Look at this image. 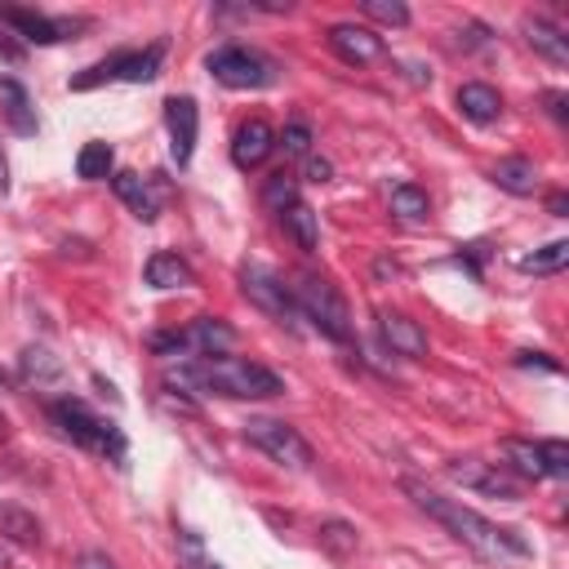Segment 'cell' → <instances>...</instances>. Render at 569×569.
Wrapping results in <instances>:
<instances>
[{"mask_svg": "<svg viewBox=\"0 0 569 569\" xmlns=\"http://www.w3.org/2000/svg\"><path fill=\"white\" fill-rule=\"evenodd\" d=\"M405 494H410L436 525H445L463 547H472L480 560L507 565V560H525V556H529V542H525L516 529L485 520L480 511L463 507L458 498H445V494H436V489H427V485H418V480H405Z\"/></svg>", "mask_w": 569, "mask_h": 569, "instance_id": "obj_1", "label": "cell"}, {"mask_svg": "<svg viewBox=\"0 0 569 569\" xmlns=\"http://www.w3.org/2000/svg\"><path fill=\"white\" fill-rule=\"evenodd\" d=\"M169 387H192V392H205V396H231V401H267V396H280L284 383L280 374H271L267 365L258 361H236V356H205V361H187L178 370L165 374Z\"/></svg>", "mask_w": 569, "mask_h": 569, "instance_id": "obj_2", "label": "cell"}, {"mask_svg": "<svg viewBox=\"0 0 569 569\" xmlns=\"http://www.w3.org/2000/svg\"><path fill=\"white\" fill-rule=\"evenodd\" d=\"M294 303H299V317H308L325 339H334V343H352V339H356L352 312H348L343 294L334 290L330 280H321V276H299Z\"/></svg>", "mask_w": 569, "mask_h": 569, "instance_id": "obj_3", "label": "cell"}, {"mask_svg": "<svg viewBox=\"0 0 569 569\" xmlns=\"http://www.w3.org/2000/svg\"><path fill=\"white\" fill-rule=\"evenodd\" d=\"M50 414H54V423L63 427V436L68 441H76L81 449H94V454H107V458H125V436H121V427H112L107 418H99L85 401H54L50 405Z\"/></svg>", "mask_w": 569, "mask_h": 569, "instance_id": "obj_4", "label": "cell"}, {"mask_svg": "<svg viewBox=\"0 0 569 569\" xmlns=\"http://www.w3.org/2000/svg\"><path fill=\"white\" fill-rule=\"evenodd\" d=\"M245 441L254 449H262L271 463H280V467H294V472L312 467V445L299 436V427L280 423V418H249L245 423Z\"/></svg>", "mask_w": 569, "mask_h": 569, "instance_id": "obj_5", "label": "cell"}, {"mask_svg": "<svg viewBox=\"0 0 569 569\" xmlns=\"http://www.w3.org/2000/svg\"><path fill=\"white\" fill-rule=\"evenodd\" d=\"M205 68H209V76H214L218 85H231V90H262V85L276 81L271 59H262V54L249 50V45H223V50H214V54L205 59Z\"/></svg>", "mask_w": 569, "mask_h": 569, "instance_id": "obj_6", "label": "cell"}, {"mask_svg": "<svg viewBox=\"0 0 569 569\" xmlns=\"http://www.w3.org/2000/svg\"><path fill=\"white\" fill-rule=\"evenodd\" d=\"M240 290H245V299H249L258 312H267L271 321H280V325H294V321H299L294 290H290V284H284L276 271H267V267H258V262L240 267Z\"/></svg>", "mask_w": 569, "mask_h": 569, "instance_id": "obj_7", "label": "cell"}, {"mask_svg": "<svg viewBox=\"0 0 569 569\" xmlns=\"http://www.w3.org/2000/svg\"><path fill=\"white\" fill-rule=\"evenodd\" d=\"M161 59H165V41L147 45V50H130V54H112L103 63H94L85 76L72 81V90H94L103 81H130V85H143L161 72Z\"/></svg>", "mask_w": 569, "mask_h": 569, "instance_id": "obj_8", "label": "cell"}, {"mask_svg": "<svg viewBox=\"0 0 569 569\" xmlns=\"http://www.w3.org/2000/svg\"><path fill=\"white\" fill-rule=\"evenodd\" d=\"M449 476H454L463 489H476V494H489V498H507V503L520 498V480H516L507 467H498V463L458 458V463H449Z\"/></svg>", "mask_w": 569, "mask_h": 569, "instance_id": "obj_9", "label": "cell"}, {"mask_svg": "<svg viewBox=\"0 0 569 569\" xmlns=\"http://www.w3.org/2000/svg\"><path fill=\"white\" fill-rule=\"evenodd\" d=\"M165 130H169V156L178 165H192L196 138H200V107H196V99H169L165 103Z\"/></svg>", "mask_w": 569, "mask_h": 569, "instance_id": "obj_10", "label": "cell"}, {"mask_svg": "<svg viewBox=\"0 0 569 569\" xmlns=\"http://www.w3.org/2000/svg\"><path fill=\"white\" fill-rule=\"evenodd\" d=\"M330 50H334L343 63L365 68V63L383 59V37L370 32V28H361V23H334V28H330Z\"/></svg>", "mask_w": 569, "mask_h": 569, "instance_id": "obj_11", "label": "cell"}, {"mask_svg": "<svg viewBox=\"0 0 569 569\" xmlns=\"http://www.w3.org/2000/svg\"><path fill=\"white\" fill-rule=\"evenodd\" d=\"M271 147H276L271 125L267 121H245L231 138V161H236V169H258L271 156Z\"/></svg>", "mask_w": 569, "mask_h": 569, "instance_id": "obj_12", "label": "cell"}, {"mask_svg": "<svg viewBox=\"0 0 569 569\" xmlns=\"http://www.w3.org/2000/svg\"><path fill=\"white\" fill-rule=\"evenodd\" d=\"M379 330H383V343L396 352V356H427V334L418 330V321L401 317V312H379Z\"/></svg>", "mask_w": 569, "mask_h": 569, "instance_id": "obj_13", "label": "cell"}, {"mask_svg": "<svg viewBox=\"0 0 569 569\" xmlns=\"http://www.w3.org/2000/svg\"><path fill=\"white\" fill-rule=\"evenodd\" d=\"M0 23H10L19 37H28L37 45L68 41V32H72V23H59V19H45V14H32V10H0Z\"/></svg>", "mask_w": 569, "mask_h": 569, "instance_id": "obj_14", "label": "cell"}, {"mask_svg": "<svg viewBox=\"0 0 569 569\" xmlns=\"http://www.w3.org/2000/svg\"><path fill=\"white\" fill-rule=\"evenodd\" d=\"M112 187H116V196L134 209V218H138V223H156V218H161V200H156V192H152V183H147L143 174L121 169V174L112 178Z\"/></svg>", "mask_w": 569, "mask_h": 569, "instance_id": "obj_15", "label": "cell"}, {"mask_svg": "<svg viewBox=\"0 0 569 569\" xmlns=\"http://www.w3.org/2000/svg\"><path fill=\"white\" fill-rule=\"evenodd\" d=\"M0 107H6V121H10V130L14 134H23V138H32L41 125H37V107H32V99H28V90L19 85V81H0Z\"/></svg>", "mask_w": 569, "mask_h": 569, "instance_id": "obj_16", "label": "cell"}, {"mask_svg": "<svg viewBox=\"0 0 569 569\" xmlns=\"http://www.w3.org/2000/svg\"><path fill=\"white\" fill-rule=\"evenodd\" d=\"M147 284H152V290H192V284H196V271L178 258V254H152L147 258Z\"/></svg>", "mask_w": 569, "mask_h": 569, "instance_id": "obj_17", "label": "cell"}, {"mask_svg": "<svg viewBox=\"0 0 569 569\" xmlns=\"http://www.w3.org/2000/svg\"><path fill=\"white\" fill-rule=\"evenodd\" d=\"M458 112H463L472 125H494V121L503 116V99H498V90H494V85L472 81V85H463V90H458Z\"/></svg>", "mask_w": 569, "mask_h": 569, "instance_id": "obj_18", "label": "cell"}, {"mask_svg": "<svg viewBox=\"0 0 569 569\" xmlns=\"http://www.w3.org/2000/svg\"><path fill=\"white\" fill-rule=\"evenodd\" d=\"M231 343H236V330H231L227 321H218V317H200V321L187 330V348L200 352V356H227Z\"/></svg>", "mask_w": 569, "mask_h": 569, "instance_id": "obj_19", "label": "cell"}, {"mask_svg": "<svg viewBox=\"0 0 569 569\" xmlns=\"http://www.w3.org/2000/svg\"><path fill=\"white\" fill-rule=\"evenodd\" d=\"M280 223H284V231H290L294 240H299V249L303 254H317L321 249V218H317V209L312 205H290V209H284L280 214Z\"/></svg>", "mask_w": 569, "mask_h": 569, "instance_id": "obj_20", "label": "cell"}, {"mask_svg": "<svg viewBox=\"0 0 569 569\" xmlns=\"http://www.w3.org/2000/svg\"><path fill=\"white\" fill-rule=\"evenodd\" d=\"M525 41H529L547 63H556V68L569 63V41H565L560 28H551V23H542V19H529V23H525Z\"/></svg>", "mask_w": 569, "mask_h": 569, "instance_id": "obj_21", "label": "cell"}, {"mask_svg": "<svg viewBox=\"0 0 569 569\" xmlns=\"http://www.w3.org/2000/svg\"><path fill=\"white\" fill-rule=\"evenodd\" d=\"M494 183H498L503 192H511V196H534L538 169H534V161H525V156H507V161L494 165Z\"/></svg>", "mask_w": 569, "mask_h": 569, "instance_id": "obj_22", "label": "cell"}, {"mask_svg": "<svg viewBox=\"0 0 569 569\" xmlns=\"http://www.w3.org/2000/svg\"><path fill=\"white\" fill-rule=\"evenodd\" d=\"M503 458L525 480H542L547 476V467H542V441H503Z\"/></svg>", "mask_w": 569, "mask_h": 569, "instance_id": "obj_23", "label": "cell"}, {"mask_svg": "<svg viewBox=\"0 0 569 569\" xmlns=\"http://www.w3.org/2000/svg\"><path fill=\"white\" fill-rule=\"evenodd\" d=\"M19 370H23V379L37 383V387H50V383L63 379V365H59V356H54L50 348H28V352L19 356Z\"/></svg>", "mask_w": 569, "mask_h": 569, "instance_id": "obj_24", "label": "cell"}, {"mask_svg": "<svg viewBox=\"0 0 569 569\" xmlns=\"http://www.w3.org/2000/svg\"><path fill=\"white\" fill-rule=\"evenodd\" d=\"M565 262H569V240H551V245L525 254L520 258V271H529V276H556V271H565Z\"/></svg>", "mask_w": 569, "mask_h": 569, "instance_id": "obj_25", "label": "cell"}, {"mask_svg": "<svg viewBox=\"0 0 569 569\" xmlns=\"http://www.w3.org/2000/svg\"><path fill=\"white\" fill-rule=\"evenodd\" d=\"M392 214H396V218H405V223H427L432 200H427V192H423V187L401 183V187L392 192Z\"/></svg>", "mask_w": 569, "mask_h": 569, "instance_id": "obj_26", "label": "cell"}, {"mask_svg": "<svg viewBox=\"0 0 569 569\" xmlns=\"http://www.w3.org/2000/svg\"><path fill=\"white\" fill-rule=\"evenodd\" d=\"M112 165H116V152H112L107 143H85V147H81V156H76V174H81L85 183L107 178V174H112Z\"/></svg>", "mask_w": 569, "mask_h": 569, "instance_id": "obj_27", "label": "cell"}, {"mask_svg": "<svg viewBox=\"0 0 569 569\" xmlns=\"http://www.w3.org/2000/svg\"><path fill=\"white\" fill-rule=\"evenodd\" d=\"M0 534H10L14 542H41V520L28 516L23 507H0Z\"/></svg>", "mask_w": 569, "mask_h": 569, "instance_id": "obj_28", "label": "cell"}, {"mask_svg": "<svg viewBox=\"0 0 569 569\" xmlns=\"http://www.w3.org/2000/svg\"><path fill=\"white\" fill-rule=\"evenodd\" d=\"M262 200L276 209V214H284V209H290V205H299V183L290 178V174H271L267 178V187H262Z\"/></svg>", "mask_w": 569, "mask_h": 569, "instance_id": "obj_29", "label": "cell"}, {"mask_svg": "<svg viewBox=\"0 0 569 569\" xmlns=\"http://www.w3.org/2000/svg\"><path fill=\"white\" fill-rule=\"evenodd\" d=\"M365 19L383 23V28H410V10L401 6V0H365Z\"/></svg>", "mask_w": 569, "mask_h": 569, "instance_id": "obj_30", "label": "cell"}, {"mask_svg": "<svg viewBox=\"0 0 569 569\" xmlns=\"http://www.w3.org/2000/svg\"><path fill=\"white\" fill-rule=\"evenodd\" d=\"M321 542H325L334 556H348V551L356 547V529L343 525V520H330V525H321Z\"/></svg>", "mask_w": 569, "mask_h": 569, "instance_id": "obj_31", "label": "cell"}, {"mask_svg": "<svg viewBox=\"0 0 569 569\" xmlns=\"http://www.w3.org/2000/svg\"><path fill=\"white\" fill-rule=\"evenodd\" d=\"M542 467H547V476H569V445L542 441Z\"/></svg>", "mask_w": 569, "mask_h": 569, "instance_id": "obj_32", "label": "cell"}, {"mask_svg": "<svg viewBox=\"0 0 569 569\" xmlns=\"http://www.w3.org/2000/svg\"><path fill=\"white\" fill-rule=\"evenodd\" d=\"M280 147L290 152V156H308V147H312V130L308 125H290L280 134Z\"/></svg>", "mask_w": 569, "mask_h": 569, "instance_id": "obj_33", "label": "cell"}, {"mask_svg": "<svg viewBox=\"0 0 569 569\" xmlns=\"http://www.w3.org/2000/svg\"><path fill=\"white\" fill-rule=\"evenodd\" d=\"M330 174H334V165H330V161H321V156H312V161H308V178H312V183H330Z\"/></svg>", "mask_w": 569, "mask_h": 569, "instance_id": "obj_34", "label": "cell"}, {"mask_svg": "<svg viewBox=\"0 0 569 569\" xmlns=\"http://www.w3.org/2000/svg\"><path fill=\"white\" fill-rule=\"evenodd\" d=\"M81 569H116V565H112L103 551H85V556H81Z\"/></svg>", "mask_w": 569, "mask_h": 569, "instance_id": "obj_35", "label": "cell"}, {"mask_svg": "<svg viewBox=\"0 0 569 569\" xmlns=\"http://www.w3.org/2000/svg\"><path fill=\"white\" fill-rule=\"evenodd\" d=\"M520 365H542V370L556 374V361H542V352H520Z\"/></svg>", "mask_w": 569, "mask_h": 569, "instance_id": "obj_36", "label": "cell"}, {"mask_svg": "<svg viewBox=\"0 0 569 569\" xmlns=\"http://www.w3.org/2000/svg\"><path fill=\"white\" fill-rule=\"evenodd\" d=\"M19 54H23V50H19V45H14V41H10L6 32H0V59H10V63H14Z\"/></svg>", "mask_w": 569, "mask_h": 569, "instance_id": "obj_37", "label": "cell"}, {"mask_svg": "<svg viewBox=\"0 0 569 569\" xmlns=\"http://www.w3.org/2000/svg\"><path fill=\"white\" fill-rule=\"evenodd\" d=\"M547 107H551L556 121H565V94H547Z\"/></svg>", "mask_w": 569, "mask_h": 569, "instance_id": "obj_38", "label": "cell"}, {"mask_svg": "<svg viewBox=\"0 0 569 569\" xmlns=\"http://www.w3.org/2000/svg\"><path fill=\"white\" fill-rule=\"evenodd\" d=\"M10 187V165H6V152H0V192Z\"/></svg>", "mask_w": 569, "mask_h": 569, "instance_id": "obj_39", "label": "cell"}, {"mask_svg": "<svg viewBox=\"0 0 569 569\" xmlns=\"http://www.w3.org/2000/svg\"><path fill=\"white\" fill-rule=\"evenodd\" d=\"M200 569H223V565H214V560H209V565H200Z\"/></svg>", "mask_w": 569, "mask_h": 569, "instance_id": "obj_40", "label": "cell"}]
</instances>
